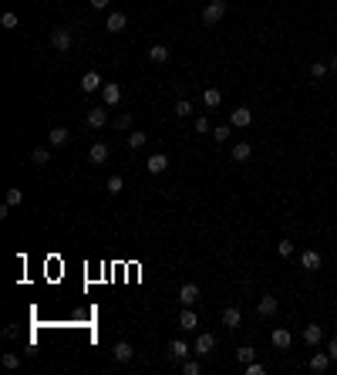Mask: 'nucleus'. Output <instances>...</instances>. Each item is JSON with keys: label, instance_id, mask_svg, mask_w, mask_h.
I'll use <instances>...</instances> for the list:
<instances>
[{"label": "nucleus", "instance_id": "1", "mask_svg": "<svg viewBox=\"0 0 337 375\" xmlns=\"http://www.w3.org/2000/svg\"><path fill=\"white\" fill-rule=\"evenodd\" d=\"M223 17H226V0H209L206 10H202V21L213 27V24H219Z\"/></svg>", "mask_w": 337, "mask_h": 375}, {"label": "nucleus", "instance_id": "2", "mask_svg": "<svg viewBox=\"0 0 337 375\" xmlns=\"http://www.w3.org/2000/svg\"><path fill=\"white\" fill-rule=\"evenodd\" d=\"M213 348H216V338H213V334H199V338H196V345H193V351L199 355V359H209V355H213Z\"/></svg>", "mask_w": 337, "mask_h": 375}, {"label": "nucleus", "instance_id": "3", "mask_svg": "<svg viewBox=\"0 0 337 375\" xmlns=\"http://www.w3.org/2000/svg\"><path fill=\"white\" fill-rule=\"evenodd\" d=\"M101 102H104V105H118V102H121V85L118 82H104Z\"/></svg>", "mask_w": 337, "mask_h": 375}, {"label": "nucleus", "instance_id": "4", "mask_svg": "<svg viewBox=\"0 0 337 375\" xmlns=\"http://www.w3.org/2000/svg\"><path fill=\"white\" fill-rule=\"evenodd\" d=\"M179 301H182V308L196 304V301H199V284H193V281H189V284H182V287H179Z\"/></svg>", "mask_w": 337, "mask_h": 375}, {"label": "nucleus", "instance_id": "5", "mask_svg": "<svg viewBox=\"0 0 337 375\" xmlns=\"http://www.w3.org/2000/svg\"><path fill=\"white\" fill-rule=\"evenodd\" d=\"M145 169L152 172V176H159V172H165V169H168V155H162V152L149 155V159H145Z\"/></svg>", "mask_w": 337, "mask_h": 375}, {"label": "nucleus", "instance_id": "6", "mask_svg": "<svg viewBox=\"0 0 337 375\" xmlns=\"http://www.w3.org/2000/svg\"><path fill=\"white\" fill-rule=\"evenodd\" d=\"M277 308H280V304H277V298L263 294V298H260V304H257V314H260V318H273V314H277Z\"/></svg>", "mask_w": 337, "mask_h": 375}, {"label": "nucleus", "instance_id": "7", "mask_svg": "<svg viewBox=\"0 0 337 375\" xmlns=\"http://www.w3.org/2000/svg\"><path fill=\"white\" fill-rule=\"evenodd\" d=\"M189 351H193V348H189V345H185L182 338H176V342H168V359H176V362H185V359H189Z\"/></svg>", "mask_w": 337, "mask_h": 375}, {"label": "nucleus", "instance_id": "8", "mask_svg": "<svg viewBox=\"0 0 337 375\" xmlns=\"http://www.w3.org/2000/svg\"><path fill=\"white\" fill-rule=\"evenodd\" d=\"M249 122H253V112L249 108H233V115H229V125L233 129H246Z\"/></svg>", "mask_w": 337, "mask_h": 375}, {"label": "nucleus", "instance_id": "9", "mask_svg": "<svg viewBox=\"0 0 337 375\" xmlns=\"http://www.w3.org/2000/svg\"><path fill=\"white\" fill-rule=\"evenodd\" d=\"M104 27H108V31H112V34H121V31H125V27H129V17H125V14H118V10H115V14H108V21H104Z\"/></svg>", "mask_w": 337, "mask_h": 375}, {"label": "nucleus", "instance_id": "10", "mask_svg": "<svg viewBox=\"0 0 337 375\" xmlns=\"http://www.w3.org/2000/svg\"><path fill=\"white\" fill-rule=\"evenodd\" d=\"M321 264H324V257L317 250H304V253H300V267H304V270H317Z\"/></svg>", "mask_w": 337, "mask_h": 375}, {"label": "nucleus", "instance_id": "11", "mask_svg": "<svg viewBox=\"0 0 337 375\" xmlns=\"http://www.w3.org/2000/svg\"><path fill=\"white\" fill-rule=\"evenodd\" d=\"M98 88H104V82H101V74H98V71H88L85 78H81V91H88V95H91V91H98Z\"/></svg>", "mask_w": 337, "mask_h": 375}, {"label": "nucleus", "instance_id": "12", "mask_svg": "<svg viewBox=\"0 0 337 375\" xmlns=\"http://www.w3.org/2000/svg\"><path fill=\"white\" fill-rule=\"evenodd\" d=\"M104 122H108V112H104V108H91L88 119H85V125H88V129H101Z\"/></svg>", "mask_w": 337, "mask_h": 375}, {"label": "nucleus", "instance_id": "13", "mask_svg": "<svg viewBox=\"0 0 337 375\" xmlns=\"http://www.w3.org/2000/svg\"><path fill=\"white\" fill-rule=\"evenodd\" d=\"M51 44H54L57 51H68V48H71V34H68L65 27H57V31L51 34Z\"/></svg>", "mask_w": 337, "mask_h": 375}, {"label": "nucleus", "instance_id": "14", "mask_svg": "<svg viewBox=\"0 0 337 375\" xmlns=\"http://www.w3.org/2000/svg\"><path fill=\"white\" fill-rule=\"evenodd\" d=\"M68 139H71V132H68L65 125H57V129L48 132V142H51V146H68Z\"/></svg>", "mask_w": 337, "mask_h": 375}, {"label": "nucleus", "instance_id": "15", "mask_svg": "<svg viewBox=\"0 0 337 375\" xmlns=\"http://www.w3.org/2000/svg\"><path fill=\"white\" fill-rule=\"evenodd\" d=\"M330 362H334V359H330L327 351H317V355L310 359V372H317V375H321V372H327V365H330Z\"/></svg>", "mask_w": 337, "mask_h": 375}, {"label": "nucleus", "instance_id": "16", "mask_svg": "<svg viewBox=\"0 0 337 375\" xmlns=\"http://www.w3.org/2000/svg\"><path fill=\"white\" fill-rule=\"evenodd\" d=\"M112 355H115V362H132V345L129 342H115V348H112Z\"/></svg>", "mask_w": 337, "mask_h": 375}, {"label": "nucleus", "instance_id": "17", "mask_svg": "<svg viewBox=\"0 0 337 375\" xmlns=\"http://www.w3.org/2000/svg\"><path fill=\"white\" fill-rule=\"evenodd\" d=\"M88 159H91L95 166H101L104 159H108V146H104V142H95V146L88 149Z\"/></svg>", "mask_w": 337, "mask_h": 375}, {"label": "nucleus", "instance_id": "18", "mask_svg": "<svg viewBox=\"0 0 337 375\" xmlns=\"http://www.w3.org/2000/svg\"><path fill=\"white\" fill-rule=\"evenodd\" d=\"M223 325H226V328H240V325H243L240 308H223Z\"/></svg>", "mask_w": 337, "mask_h": 375}, {"label": "nucleus", "instance_id": "19", "mask_svg": "<svg viewBox=\"0 0 337 375\" xmlns=\"http://www.w3.org/2000/svg\"><path fill=\"white\" fill-rule=\"evenodd\" d=\"M179 325H182V331H193V328H199V314L185 308L182 314H179Z\"/></svg>", "mask_w": 337, "mask_h": 375}, {"label": "nucleus", "instance_id": "20", "mask_svg": "<svg viewBox=\"0 0 337 375\" xmlns=\"http://www.w3.org/2000/svg\"><path fill=\"white\" fill-rule=\"evenodd\" d=\"M321 338H324V328L321 325H307L304 328V342L307 345H321Z\"/></svg>", "mask_w": 337, "mask_h": 375}, {"label": "nucleus", "instance_id": "21", "mask_svg": "<svg viewBox=\"0 0 337 375\" xmlns=\"http://www.w3.org/2000/svg\"><path fill=\"white\" fill-rule=\"evenodd\" d=\"M249 155H253V146H249V142H236L233 146V163H246Z\"/></svg>", "mask_w": 337, "mask_h": 375}, {"label": "nucleus", "instance_id": "22", "mask_svg": "<svg viewBox=\"0 0 337 375\" xmlns=\"http://www.w3.org/2000/svg\"><path fill=\"white\" fill-rule=\"evenodd\" d=\"M219 102H223V91H219V88H206V91H202V105H206V108H216Z\"/></svg>", "mask_w": 337, "mask_h": 375}, {"label": "nucleus", "instance_id": "23", "mask_svg": "<svg viewBox=\"0 0 337 375\" xmlns=\"http://www.w3.org/2000/svg\"><path fill=\"white\" fill-rule=\"evenodd\" d=\"M290 342H293V338H290L287 328H277V331H273V348H290Z\"/></svg>", "mask_w": 337, "mask_h": 375}, {"label": "nucleus", "instance_id": "24", "mask_svg": "<svg viewBox=\"0 0 337 375\" xmlns=\"http://www.w3.org/2000/svg\"><path fill=\"white\" fill-rule=\"evenodd\" d=\"M31 163H34V166H48V163H51V152H48L44 146H37V149L31 152Z\"/></svg>", "mask_w": 337, "mask_h": 375}, {"label": "nucleus", "instance_id": "25", "mask_svg": "<svg viewBox=\"0 0 337 375\" xmlns=\"http://www.w3.org/2000/svg\"><path fill=\"white\" fill-rule=\"evenodd\" d=\"M121 189H125V180H121V176H108V183H104V193L118 196Z\"/></svg>", "mask_w": 337, "mask_h": 375}, {"label": "nucleus", "instance_id": "26", "mask_svg": "<svg viewBox=\"0 0 337 375\" xmlns=\"http://www.w3.org/2000/svg\"><path fill=\"white\" fill-rule=\"evenodd\" d=\"M149 57H152L155 65H162V61H168V48H165V44H152V51H149Z\"/></svg>", "mask_w": 337, "mask_h": 375}, {"label": "nucleus", "instance_id": "27", "mask_svg": "<svg viewBox=\"0 0 337 375\" xmlns=\"http://www.w3.org/2000/svg\"><path fill=\"white\" fill-rule=\"evenodd\" d=\"M257 359V351L249 348V345H243V348H236V362H240V365H249V362Z\"/></svg>", "mask_w": 337, "mask_h": 375}, {"label": "nucleus", "instance_id": "28", "mask_svg": "<svg viewBox=\"0 0 337 375\" xmlns=\"http://www.w3.org/2000/svg\"><path fill=\"white\" fill-rule=\"evenodd\" d=\"M229 135H233V125H216V129H213V139L216 142H226Z\"/></svg>", "mask_w": 337, "mask_h": 375}, {"label": "nucleus", "instance_id": "29", "mask_svg": "<svg viewBox=\"0 0 337 375\" xmlns=\"http://www.w3.org/2000/svg\"><path fill=\"white\" fill-rule=\"evenodd\" d=\"M176 115H179V119H189V115H193V105H189L185 98H179V102H176Z\"/></svg>", "mask_w": 337, "mask_h": 375}, {"label": "nucleus", "instance_id": "30", "mask_svg": "<svg viewBox=\"0 0 337 375\" xmlns=\"http://www.w3.org/2000/svg\"><path fill=\"white\" fill-rule=\"evenodd\" d=\"M145 142H149V135H145V132H132V135H129V146L132 149H142Z\"/></svg>", "mask_w": 337, "mask_h": 375}, {"label": "nucleus", "instance_id": "31", "mask_svg": "<svg viewBox=\"0 0 337 375\" xmlns=\"http://www.w3.org/2000/svg\"><path fill=\"white\" fill-rule=\"evenodd\" d=\"M7 203L10 206H20V203H24V193H20V189H7Z\"/></svg>", "mask_w": 337, "mask_h": 375}, {"label": "nucleus", "instance_id": "32", "mask_svg": "<svg viewBox=\"0 0 337 375\" xmlns=\"http://www.w3.org/2000/svg\"><path fill=\"white\" fill-rule=\"evenodd\" d=\"M0 27H7V31H14V27H17V14H10V10H7V14L0 17Z\"/></svg>", "mask_w": 337, "mask_h": 375}, {"label": "nucleus", "instance_id": "33", "mask_svg": "<svg viewBox=\"0 0 337 375\" xmlns=\"http://www.w3.org/2000/svg\"><path fill=\"white\" fill-rule=\"evenodd\" d=\"M327 71H330V68L324 65V61H313V65H310V74H313V78H324Z\"/></svg>", "mask_w": 337, "mask_h": 375}, {"label": "nucleus", "instance_id": "34", "mask_svg": "<svg viewBox=\"0 0 337 375\" xmlns=\"http://www.w3.org/2000/svg\"><path fill=\"white\" fill-rule=\"evenodd\" d=\"M182 372H185V375H199V362L185 359V362H182Z\"/></svg>", "mask_w": 337, "mask_h": 375}, {"label": "nucleus", "instance_id": "35", "mask_svg": "<svg viewBox=\"0 0 337 375\" xmlns=\"http://www.w3.org/2000/svg\"><path fill=\"white\" fill-rule=\"evenodd\" d=\"M277 253H280V257H290V253H293V244H290V240H280V244H277Z\"/></svg>", "mask_w": 337, "mask_h": 375}, {"label": "nucleus", "instance_id": "36", "mask_svg": "<svg viewBox=\"0 0 337 375\" xmlns=\"http://www.w3.org/2000/svg\"><path fill=\"white\" fill-rule=\"evenodd\" d=\"M129 125H132V112H125V115L115 119V129H129Z\"/></svg>", "mask_w": 337, "mask_h": 375}, {"label": "nucleus", "instance_id": "37", "mask_svg": "<svg viewBox=\"0 0 337 375\" xmlns=\"http://www.w3.org/2000/svg\"><path fill=\"white\" fill-rule=\"evenodd\" d=\"M4 368H20V359L17 355H4Z\"/></svg>", "mask_w": 337, "mask_h": 375}, {"label": "nucleus", "instance_id": "38", "mask_svg": "<svg viewBox=\"0 0 337 375\" xmlns=\"http://www.w3.org/2000/svg\"><path fill=\"white\" fill-rule=\"evenodd\" d=\"M196 132H199V135H206V132H209V119H196Z\"/></svg>", "mask_w": 337, "mask_h": 375}, {"label": "nucleus", "instance_id": "39", "mask_svg": "<svg viewBox=\"0 0 337 375\" xmlns=\"http://www.w3.org/2000/svg\"><path fill=\"white\" fill-rule=\"evenodd\" d=\"M246 375H263V365H260V362H249V365H246Z\"/></svg>", "mask_w": 337, "mask_h": 375}, {"label": "nucleus", "instance_id": "40", "mask_svg": "<svg viewBox=\"0 0 337 375\" xmlns=\"http://www.w3.org/2000/svg\"><path fill=\"white\" fill-rule=\"evenodd\" d=\"M327 355H330V359L337 362V334H334V338H330V342H327Z\"/></svg>", "mask_w": 337, "mask_h": 375}, {"label": "nucleus", "instance_id": "41", "mask_svg": "<svg viewBox=\"0 0 337 375\" xmlns=\"http://www.w3.org/2000/svg\"><path fill=\"white\" fill-rule=\"evenodd\" d=\"M108 4H112V0H91V7H95V10H104Z\"/></svg>", "mask_w": 337, "mask_h": 375}, {"label": "nucleus", "instance_id": "42", "mask_svg": "<svg viewBox=\"0 0 337 375\" xmlns=\"http://www.w3.org/2000/svg\"><path fill=\"white\" fill-rule=\"evenodd\" d=\"M327 68H330V71H337V54H334V57H330V61H327Z\"/></svg>", "mask_w": 337, "mask_h": 375}]
</instances>
